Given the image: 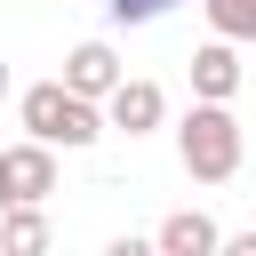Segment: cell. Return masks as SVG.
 <instances>
[{
	"mask_svg": "<svg viewBox=\"0 0 256 256\" xmlns=\"http://www.w3.org/2000/svg\"><path fill=\"white\" fill-rule=\"evenodd\" d=\"M240 152H248V136H240V120H232V104H192L184 112V128H176V160H184V176L192 184H232L240 176Z\"/></svg>",
	"mask_w": 256,
	"mask_h": 256,
	"instance_id": "6da1fadb",
	"label": "cell"
},
{
	"mask_svg": "<svg viewBox=\"0 0 256 256\" xmlns=\"http://www.w3.org/2000/svg\"><path fill=\"white\" fill-rule=\"evenodd\" d=\"M24 128L40 136V144H64V152H80V144H96L104 136V112H96V96H72L64 80H40V88H24Z\"/></svg>",
	"mask_w": 256,
	"mask_h": 256,
	"instance_id": "7a4b0ae2",
	"label": "cell"
},
{
	"mask_svg": "<svg viewBox=\"0 0 256 256\" xmlns=\"http://www.w3.org/2000/svg\"><path fill=\"white\" fill-rule=\"evenodd\" d=\"M96 104H104V128H120V136H144V128H160V112H168V96H160L152 80H128V72H120Z\"/></svg>",
	"mask_w": 256,
	"mask_h": 256,
	"instance_id": "3957f363",
	"label": "cell"
},
{
	"mask_svg": "<svg viewBox=\"0 0 256 256\" xmlns=\"http://www.w3.org/2000/svg\"><path fill=\"white\" fill-rule=\"evenodd\" d=\"M0 192L8 200H48L56 192V144H40V136L32 144H8L0 152Z\"/></svg>",
	"mask_w": 256,
	"mask_h": 256,
	"instance_id": "277c9868",
	"label": "cell"
},
{
	"mask_svg": "<svg viewBox=\"0 0 256 256\" xmlns=\"http://www.w3.org/2000/svg\"><path fill=\"white\" fill-rule=\"evenodd\" d=\"M192 96H208V104H232L240 96V40L192 48Z\"/></svg>",
	"mask_w": 256,
	"mask_h": 256,
	"instance_id": "5b68a950",
	"label": "cell"
},
{
	"mask_svg": "<svg viewBox=\"0 0 256 256\" xmlns=\"http://www.w3.org/2000/svg\"><path fill=\"white\" fill-rule=\"evenodd\" d=\"M120 80V56H112V40H80L72 56H64V88L72 96H104Z\"/></svg>",
	"mask_w": 256,
	"mask_h": 256,
	"instance_id": "8992f818",
	"label": "cell"
},
{
	"mask_svg": "<svg viewBox=\"0 0 256 256\" xmlns=\"http://www.w3.org/2000/svg\"><path fill=\"white\" fill-rule=\"evenodd\" d=\"M152 248H160V256H208V248H224V240H216V224H208L200 208H184V216H168V224L152 232Z\"/></svg>",
	"mask_w": 256,
	"mask_h": 256,
	"instance_id": "52a82bcc",
	"label": "cell"
},
{
	"mask_svg": "<svg viewBox=\"0 0 256 256\" xmlns=\"http://www.w3.org/2000/svg\"><path fill=\"white\" fill-rule=\"evenodd\" d=\"M0 248H8V256H40V248H48L40 200H8V208H0Z\"/></svg>",
	"mask_w": 256,
	"mask_h": 256,
	"instance_id": "ba28073f",
	"label": "cell"
},
{
	"mask_svg": "<svg viewBox=\"0 0 256 256\" xmlns=\"http://www.w3.org/2000/svg\"><path fill=\"white\" fill-rule=\"evenodd\" d=\"M216 40H256V0H200Z\"/></svg>",
	"mask_w": 256,
	"mask_h": 256,
	"instance_id": "9c48e42d",
	"label": "cell"
},
{
	"mask_svg": "<svg viewBox=\"0 0 256 256\" xmlns=\"http://www.w3.org/2000/svg\"><path fill=\"white\" fill-rule=\"evenodd\" d=\"M112 8V24H152V16H168L176 0H104Z\"/></svg>",
	"mask_w": 256,
	"mask_h": 256,
	"instance_id": "30bf717a",
	"label": "cell"
},
{
	"mask_svg": "<svg viewBox=\"0 0 256 256\" xmlns=\"http://www.w3.org/2000/svg\"><path fill=\"white\" fill-rule=\"evenodd\" d=\"M0 96H8V64H0Z\"/></svg>",
	"mask_w": 256,
	"mask_h": 256,
	"instance_id": "8fae6325",
	"label": "cell"
},
{
	"mask_svg": "<svg viewBox=\"0 0 256 256\" xmlns=\"http://www.w3.org/2000/svg\"><path fill=\"white\" fill-rule=\"evenodd\" d=\"M0 208H8V192H0Z\"/></svg>",
	"mask_w": 256,
	"mask_h": 256,
	"instance_id": "7c38bea8",
	"label": "cell"
}]
</instances>
